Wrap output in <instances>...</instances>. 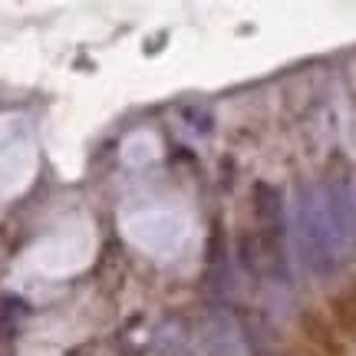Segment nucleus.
I'll list each match as a JSON object with an SVG mask.
<instances>
[{"mask_svg":"<svg viewBox=\"0 0 356 356\" xmlns=\"http://www.w3.org/2000/svg\"><path fill=\"white\" fill-rule=\"evenodd\" d=\"M293 238H297V254L310 274H333L340 264V244L333 234L327 204L320 195V185H304L297 191V208H293Z\"/></svg>","mask_w":356,"mask_h":356,"instance_id":"1","label":"nucleus"},{"mask_svg":"<svg viewBox=\"0 0 356 356\" xmlns=\"http://www.w3.org/2000/svg\"><path fill=\"white\" fill-rule=\"evenodd\" d=\"M320 195H323V204H327V215H330L337 244H340V251H346L356 238V202H353V191H350L346 175L323 178Z\"/></svg>","mask_w":356,"mask_h":356,"instance_id":"2","label":"nucleus"}]
</instances>
